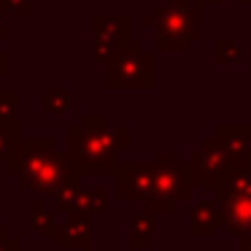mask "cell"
Returning <instances> with one entry per match:
<instances>
[{
	"label": "cell",
	"mask_w": 251,
	"mask_h": 251,
	"mask_svg": "<svg viewBox=\"0 0 251 251\" xmlns=\"http://www.w3.org/2000/svg\"><path fill=\"white\" fill-rule=\"evenodd\" d=\"M71 138V165L78 173H111L119 168V154L130 146V127H108L103 114H84Z\"/></svg>",
	"instance_id": "1"
},
{
	"label": "cell",
	"mask_w": 251,
	"mask_h": 251,
	"mask_svg": "<svg viewBox=\"0 0 251 251\" xmlns=\"http://www.w3.org/2000/svg\"><path fill=\"white\" fill-rule=\"evenodd\" d=\"M71 168L73 165L68 154L57 151L54 141L49 138L22 141L8 157V170L19 176L22 186L33 189L35 195H51V192L57 195L65 184H71Z\"/></svg>",
	"instance_id": "2"
},
{
	"label": "cell",
	"mask_w": 251,
	"mask_h": 251,
	"mask_svg": "<svg viewBox=\"0 0 251 251\" xmlns=\"http://www.w3.org/2000/svg\"><path fill=\"white\" fill-rule=\"evenodd\" d=\"M205 0H159L154 6V51H189L205 35Z\"/></svg>",
	"instance_id": "3"
},
{
	"label": "cell",
	"mask_w": 251,
	"mask_h": 251,
	"mask_svg": "<svg viewBox=\"0 0 251 251\" xmlns=\"http://www.w3.org/2000/svg\"><path fill=\"white\" fill-rule=\"evenodd\" d=\"M105 89H151L154 87V51H146L141 41H132L105 62Z\"/></svg>",
	"instance_id": "4"
},
{
	"label": "cell",
	"mask_w": 251,
	"mask_h": 251,
	"mask_svg": "<svg viewBox=\"0 0 251 251\" xmlns=\"http://www.w3.org/2000/svg\"><path fill=\"white\" fill-rule=\"evenodd\" d=\"M132 19L127 14H98L92 17V57L95 62H108L130 44Z\"/></svg>",
	"instance_id": "5"
},
{
	"label": "cell",
	"mask_w": 251,
	"mask_h": 251,
	"mask_svg": "<svg viewBox=\"0 0 251 251\" xmlns=\"http://www.w3.org/2000/svg\"><path fill=\"white\" fill-rule=\"evenodd\" d=\"M222 219L232 232H251V178L238 173L224 181Z\"/></svg>",
	"instance_id": "6"
},
{
	"label": "cell",
	"mask_w": 251,
	"mask_h": 251,
	"mask_svg": "<svg viewBox=\"0 0 251 251\" xmlns=\"http://www.w3.org/2000/svg\"><path fill=\"white\" fill-rule=\"evenodd\" d=\"M154 189V165H125L122 168V189L125 200L138 195H149Z\"/></svg>",
	"instance_id": "7"
},
{
	"label": "cell",
	"mask_w": 251,
	"mask_h": 251,
	"mask_svg": "<svg viewBox=\"0 0 251 251\" xmlns=\"http://www.w3.org/2000/svg\"><path fill=\"white\" fill-rule=\"evenodd\" d=\"M19 119L17 114H0V159H8L19 149Z\"/></svg>",
	"instance_id": "8"
},
{
	"label": "cell",
	"mask_w": 251,
	"mask_h": 251,
	"mask_svg": "<svg viewBox=\"0 0 251 251\" xmlns=\"http://www.w3.org/2000/svg\"><path fill=\"white\" fill-rule=\"evenodd\" d=\"M243 57V44L238 38H219L213 44V60L219 65H238Z\"/></svg>",
	"instance_id": "9"
},
{
	"label": "cell",
	"mask_w": 251,
	"mask_h": 251,
	"mask_svg": "<svg viewBox=\"0 0 251 251\" xmlns=\"http://www.w3.org/2000/svg\"><path fill=\"white\" fill-rule=\"evenodd\" d=\"M71 105V95L62 87H51L44 92V111L46 114H65Z\"/></svg>",
	"instance_id": "10"
},
{
	"label": "cell",
	"mask_w": 251,
	"mask_h": 251,
	"mask_svg": "<svg viewBox=\"0 0 251 251\" xmlns=\"http://www.w3.org/2000/svg\"><path fill=\"white\" fill-rule=\"evenodd\" d=\"M202 219V224L208 227V232L213 229V224H216V219H219V208H216V202H197L195 205V213H192V222H200Z\"/></svg>",
	"instance_id": "11"
},
{
	"label": "cell",
	"mask_w": 251,
	"mask_h": 251,
	"mask_svg": "<svg viewBox=\"0 0 251 251\" xmlns=\"http://www.w3.org/2000/svg\"><path fill=\"white\" fill-rule=\"evenodd\" d=\"M19 89H0V114H17Z\"/></svg>",
	"instance_id": "12"
},
{
	"label": "cell",
	"mask_w": 251,
	"mask_h": 251,
	"mask_svg": "<svg viewBox=\"0 0 251 251\" xmlns=\"http://www.w3.org/2000/svg\"><path fill=\"white\" fill-rule=\"evenodd\" d=\"M33 227L38 229V232H44V235H51V232H54V219H51V213L41 216V211H35V222H33Z\"/></svg>",
	"instance_id": "13"
},
{
	"label": "cell",
	"mask_w": 251,
	"mask_h": 251,
	"mask_svg": "<svg viewBox=\"0 0 251 251\" xmlns=\"http://www.w3.org/2000/svg\"><path fill=\"white\" fill-rule=\"evenodd\" d=\"M8 11L19 14V17H30L33 14V0H6Z\"/></svg>",
	"instance_id": "14"
},
{
	"label": "cell",
	"mask_w": 251,
	"mask_h": 251,
	"mask_svg": "<svg viewBox=\"0 0 251 251\" xmlns=\"http://www.w3.org/2000/svg\"><path fill=\"white\" fill-rule=\"evenodd\" d=\"M6 19H8V3L0 0V41L8 35V27H6Z\"/></svg>",
	"instance_id": "15"
},
{
	"label": "cell",
	"mask_w": 251,
	"mask_h": 251,
	"mask_svg": "<svg viewBox=\"0 0 251 251\" xmlns=\"http://www.w3.org/2000/svg\"><path fill=\"white\" fill-rule=\"evenodd\" d=\"M0 251H19V240L17 238H6L0 232Z\"/></svg>",
	"instance_id": "16"
},
{
	"label": "cell",
	"mask_w": 251,
	"mask_h": 251,
	"mask_svg": "<svg viewBox=\"0 0 251 251\" xmlns=\"http://www.w3.org/2000/svg\"><path fill=\"white\" fill-rule=\"evenodd\" d=\"M141 25H143V27H149V30H154V27H157V22H154V14H146V17L141 19Z\"/></svg>",
	"instance_id": "17"
},
{
	"label": "cell",
	"mask_w": 251,
	"mask_h": 251,
	"mask_svg": "<svg viewBox=\"0 0 251 251\" xmlns=\"http://www.w3.org/2000/svg\"><path fill=\"white\" fill-rule=\"evenodd\" d=\"M6 71H8V57L0 51V76H6Z\"/></svg>",
	"instance_id": "18"
},
{
	"label": "cell",
	"mask_w": 251,
	"mask_h": 251,
	"mask_svg": "<svg viewBox=\"0 0 251 251\" xmlns=\"http://www.w3.org/2000/svg\"><path fill=\"white\" fill-rule=\"evenodd\" d=\"M205 3H213V6H222V3H227V0H205Z\"/></svg>",
	"instance_id": "19"
},
{
	"label": "cell",
	"mask_w": 251,
	"mask_h": 251,
	"mask_svg": "<svg viewBox=\"0 0 251 251\" xmlns=\"http://www.w3.org/2000/svg\"><path fill=\"white\" fill-rule=\"evenodd\" d=\"M240 3H251V0H240Z\"/></svg>",
	"instance_id": "20"
}]
</instances>
